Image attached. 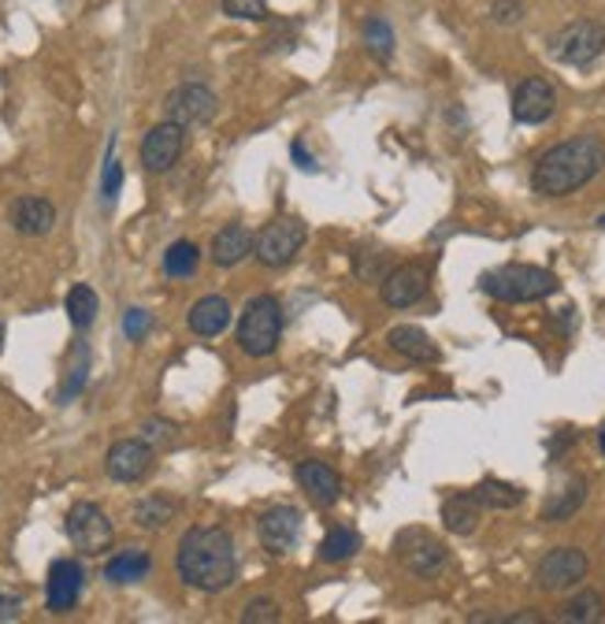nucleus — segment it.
Masks as SVG:
<instances>
[{"mask_svg":"<svg viewBox=\"0 0 605 624\" xmlns=\"http://www.w3.org/2000/svg\"><path fill=\"white\" fill-rule=\"evenodd\" d=\"M175 569H179L182 583L198 588L204 594L227 591L238 572V558H234V539L227 528H190L179 539V554H175Z\"/></svg>","mask_w":605,"mask_h":624,"instance_id":"f257e3e1","label":"nucleus"},{"mask_svg":"<svg viewBox=\"0 0 605 624\" xmlns=\"http://www.w3.org/2000/svg\"><path fill=\"white\" fill-rule=\"evenodd\" d=\"M605 168V142L598 134H580V138H569L553 149H546L539 156L531 171V187L542 198H569L580 187H587Z\"/></svg>","mask_w":605,"mask_h":624,"instance_id":"f03ea898","label":"nucleus"},{"mask_svg":"<svg viewBox=\"0 0 605 624\" xmlns=\"http://www.w3.org/2000/svg\"><path fill=\"white\" fill-rule=\"evenodd\" d=\"M483 294H491L494 301L505 305H524V301H542L558 290V276L535 265H505L483 276Z\"/></svg>","mask_w":605,"mask_h":624,"instance_id":"7ed1b4c3","label":"nucleus"},{"mask_svg":"<svg viewBox=\"0 0 605 624\" xmlns=\"http://www.w3.org/2000/svg\"><path fill=\"white\" fill-rule=\"evenodd\" d=\"M282 338V305L279 298L257 294L249 298L246 312L238 320V346L249 357H271Z\"/></svg>","mask_w":605,"mask_h":624,"instance_id":"20e7f679","label":"nucleus"},{"mask_svg":"<svg viewBox=\"0 0 605 624\" xmlns=\"http://www.w3.org/2000/svg\"><path fill=\"white\" fill-rule=\"evenodd\" d=\"M605 53V26L594 19H575L550 37V56L569 67H587Z\"/></svg>","mask_w":605,"mask_h":624,"instance_id":"39448f33","label":"nucleus"},{"mask_svg":"<svg viewBox=\"0 0 605 624\" xmlns=\"http://www.w3.org/2000/svg\"><path fill=\"white\" fill-rule=\"evenodd\" d=\"M67 539L75 543L78 554L97 558V554H104L112 546L115 528H112L109 513H104L97 502H75L71 510H67Z\"/></svg>","mask_w":605,"mask_h":624,"instance_id":"423d86ee","label":"nucleus"},{"mask_svg":"<svg viewBox=\"0 0 605 624\" xmlns=\"http://www.w3.org/2000/svg\"><path fill=\"white\" fill-rule=\"evenodd\" d=\"M305 234L309 231L301 220H290V216L271 220L265 223V231L257 234V242H253V257L265 268H287L301 253V246H305Z\"/></svg>","mask_w":605,"mask_h":624,"instance_id":"0eeeda50","label":"nucleus"},{"mask_svg":"<svg viewBox=\"0 0 605 624\" xmlns=\"http://www.w3.org/2000/svg\"><path fill=\"white\" fill-rule=\"evenodd\" d=\"M587 569H591V561L580 546H558V550H550L539 561L535 583H539L546 594H561V591H569L575 583L587 580Z\"/></svg>","mask_w":605,"mask_h":624,"instance_id":"6e6552de","label":"nucleus"},{"mask_svg":"<svg viewBox=\"0 0 605 624\" xmlns=\"http://www.w3.org/2000/svg\"><path fill=\"white\" fill-rule=\"evenodd\" d=\"M216 112H220L216 93L201 82L179 86V90H171L168 101H164V115H168L171 123L187 126V131H193V126H209L216 120Z\"/></svg>","mask_w":605,"mask_h":624,"instance_id":"1a4fd4ad","label":"nucleus"},{"mask_svg":"<svg viewBox=\"0 0 605 624\" xmlns=\"http://www.w3.org/2000/svg\"><path fill=\"white\" fill-rule=\"evenodd\" d=\"M182 149H187V126H179V123H171V120L156 123L153 131L142 138V164H145V171H153V175L171 171L175 164H179Z\"/></svg>","mask_w":605,"mask_h":624,"instance_id":"9d476101","label":"nucleus"},{"mask_svg":"<svg viewBox=\"0 0 605 624\" xmlns=\"http://www.w3.org/2000/svg\"><path fill=\"white\" fill-rule=\"evenodd\" d=\"M153 461L156 454L145 438H120L109 450V457H104V472H109L115 483H138L153 472Z\"/></svg>","mask_w":605,"mask_h":624,"instance_id":"9b49d317","label":"nucleus"},{"mask_svg":"<svg viewBox=\"0 0 605 624\" xmlns=\"http://www.w3.org/2000/svg\"><path fill=\"white\" fill-rule=\"evenodd\" d=\"M86 588V572L75 558H60L48 565L45 580V606L48 613H71L78 606V594Z\"/></svg>","mask_w":605,"mask_h":624,"instance_id":"f8f14e48","label":"nucleus"},{"mask_svg":"<svg viewBox=\"0 0 605 624\" xmlns=\"http://www.w3.org/2000/svg\"><path fill=\"white\" fill-rule=\"evenodd\" d=\"M427 287H432V276H427L424 265H397L379 282V294L390 309H413L416 301L427 298Z\"/></svg>","mask_w":605,"mask_h":624,"instance_id":"ddd939ff","label":"nucleus"},{"mask_svg":"<svg viewBox=\"0 0 605 624\" xmlns=\"http://www.w3.org/2000/svg\"><path fill=\"white\" fill-rule=\"evenodd\" d=\"M257 535L268 554H290L301 539V513L294 505H276L257 521Z\"/></svg>","mask_w":605,"mask_h":624,"instance_id":"4468645a","label":"nucleus"},{"mask_svg":"<svg viewBox=\"0 0 605 624\" xmlns=\"http://www.w3.org/2000/svg\"><path fill=\"white\" fill-rule=\"evenodd\" d=\"M558 109V93H553V86L546 82V78H524L520 86H516L513 93V115L516 123H546Z\"/></svg>","mask_w":605,"mask_h":624,"instance_id":"2eb2a0df","label":"nucleus"},{"mask_svg":"<svg viewBox=\"0 0 605 624\" xmlns=\"http://www.w3.org/2000/svg\"><path fill=\"white\" fill-rule=\"evenodd\" d=\"M402 565L408 572H416V577H435L438 569L446 565V546L435 539V535H427V532H405L402 535Z\"/></svg>","mask_w":605,"mask_h":624,"instance_id":"dca6fc26","label":"nucleus"},{"mask_svg":"<svg viewBox=\"0 0 605 624\" xmlns=\"http://www.w3.org/2000/svg\"><path fill=\"white\" fill-rule=\"evenodd\" d=\"M298 483H301V491L320 505V510H327V505H335L341 499V476L324 461H301L298 465Z\"/></svg>","mask_w":605,"mask_h":624,"instance_id":"f3484780","label":"nucleus"},{"mask_svg":"<svg viewBox=\"0 0 605 624\" xmlns=\"http://www.w3.org/2000/svg\"><path fill=\"white\" fill-rule=\"evenodd\" d=\"M8 220H12V227H15L19 234H26V238H42V234L53 231L56 209H53V201H45V198H34V193H26V198H19V201L12 204Z\"/></svg>","mask_w":605,"mask_h":624,"instance_id":"a211bd4d","label":"nucleus"},{"mask_svg":"<svg viewBox=\"0 0 605 624\" xmlns=\"http://www.w3.org/2000/svg\"><path fill=\"white\" fill-rule=\"evenodd\" d=\"M187 324H190L193 335H201V338H216V335H223V331H227V324H231V301H227V298H220V294L201 298L198 305L190 309Z\"/></svg>","mask_w":605,"mask_h":624,"instance_id":"6ab92c4d","label":"nucleus"},{"mask_svg":"<svg viewBox=\"0 0 605 624\" xmlns=\"http://www.w3.org/2000/svg\"><path fill=\"white\" fill-rule=\"evenodd\" d=\"M253 242H257V238H253L249 227H242V223H227V227L212 238V260H216L220 268L242 265V260L253 253Z\"/></svg>","mask_w":605,"mask_h":624,"instance_id":"aec40b11","label":"nucleus"},{"mask_svg":"<svg viewBox=\"0 0 605 624\" xmlns=\"http://www.w3.org/2000/svg\"><path fill=\"white\" fill-rule=\"evenodd\" d=\"M390 349L394 354H402L405 360H413V365H435L438 360V346L432 343V335H427L424 327H394L390 331Z\"/></svg>","mask_w":605,"mask_h":624,"instance_id":"412c9836","label":"nucleus"},{"mask_svg":"<svg viewBox=\"0 0 605 624\" xmlns=\"http://www.w3.org/2000/svg\"><path fill=\"white\" fill-rule=\"evenodd\" d=\"M149 569H153V558L145 550H120L104 565V580L115 583V588H126V583H138L149 577Z\"/></svg>","mask_w":605,"mask_h":624,"instance_id":"4be33fe9","label":"nucleus"},{"mask_svg":"<svg viewBox=\"0 0 605 624\" xmlns=\"http://www.w3.org/2000/svg\"><path fill=\"white\" fill-rule=\"evenodd\" d=\"M480 513H483V505L475 502V494H453V499L442 502V524H446V532H453V535H472L480 528Z\"/></svg>","mask_w":605,"mask_h":624,"instance_id":"5701e85b","label":"nucleus"},{"mask_svg":"<svg viewBox=\"0 0 605 624\" xmlns=\"http://www.w3.org/2000/svg\"><path fill=\"white\" fill-rule=\"evenodd\" d=\"M64 309H67L71 327L90 331L93 320H97V309H101V301H97V290L90 287V282H78V287H71V294H67Z\"/></svg>","mask_w":605,"mask_h":624,"instance_id":"b1692460","label":"nucleus"},{"mask_svg":"<svg viewBox=\"0 0 605 624\" xmlns=\"http://www.w3.org/2000/svg\"><path fill=\"white\" fill-rule=\"evenodd\" d=\"M475 502L483 505V510H516V505L524 502V491L520 487H513V483H505V480H483L480 487H475Z\"/></svg>","mask_w":605,"mask_h":624,"instance_id":"393cba45","label":"nucleus"},{"mask_svg":"<svg viewBox=\"0 0 605 624\" xmlns=\"http://www.w3.org/2000/svg\"><path fill=\"white\" fill-rule=\"evenodd\" d=\"M201 265V249L193 242H171L168 253H164V276L168 279H190Z\"/></svg>","mask_w":605,"mask_h":624,"instance_id":"a878e982","label":"nucleus"},{"mask_svg":"<svg viewBox=\"0 0 605 624\" xmlns=\"http://www.w3.org/2000/svg\"><path fill=\"white\" fill-rule=\"evenodd\" d=\"M175 513H179V502L168 499V494H149V499H142L138 505H134V521H138L142 528H149V532L164 528Z\"/></svg>","mask_w":605,"mask_h":624,"instance_id":"bb28decb","label":"nucleus"},{"mask_svg":"<svg viewBox=\"0 0 605 624\" xmlns=\"http://www.w3.org/2000/svg\"><path fill=\"white\" fill-rule=\"evenodd\" d=\"M360 550V535L354 528H330L324 535V543H320V558H324L327 565H338V561H349L354 554Z\"/></svg>","mask_w":605,"mask_h":624,"instance_id":"cd10ccee","label":"nucleus"},{"mask_svg":"<svg viewBox=\"0 0 605 624\" xmlns=\"http://www.w3.org/2000/svg\"><path fill=\"white\" fill-rule=\"evenodd\" d=\"M605 617V599L598 591H580L575 599H569V606L561 610V621L564 624H594Z\"/></svg>","mask_w":605,"mask_h":624,"instance_id":"c85d7f7f","label":"nucleus"},{"mask_svg":"<svg viewBox=\"0 0 605 624\" xmlns=\"http://www.w3.org/2000/svg\"><path fill=\"white\" fill-rule=\"evenodd\" d=\"M587 502V480L583 476H575V480L564 487V491L558 494V502H550L546 505V513H542V521H550V524H558V521H569V516L580 510V505Z\"/></svg>","mask_w":605,"mask_h":624,"instance_id":"c756f323","label":"nucleus"},{"mask_svg":"<svg viewBox=\"0 0 605 624\" xmlns=\"http://www.w3.org/2000/svg\"><path fill=\"white\" fill-rule=\"evenodd\" d=\"M365 45L372 48L379 60H390V56H394V31H390L386 19H368V23H365Z\"/></svg>","mask_w":605,"mask_h":624,"instance_id":"7c9ffc66","label":"nucleus"},{"mask_svg":"<svg viewBox=\"0 0 605 624\" xmlns=\"http://www.w3.org/2000/svg\"><path fill=\"white\" fill-rule=\"evenodd\" d=\"M354 268L365 282H383L386 279V253L383 249H360L354 257Z\"/></svg>","mask_w":605,"mask_h":624,"instance_id":"2f4dec72","label":"nucleus"},{"mask_svg":"<svg viewBox=\"0 0 605 624\" xmlns=\"http://www.w3.org/2000/svg\"><path fill=\"white\" fill-rule=\"evenodd\" d=\"M86 372H90V349H86V346H78V365L71 368V372H67V383L60 387V402H71V398L78 394V390H82V383H86Z\"/></svg>","mask_w":605,"mask_h":624,"instance_id":"473e14b6","label":"nucleus"},{"mask_svg":"<svg viewBox=\"0 0 605 624\" xmlns=\"http://www.w3.org/2000/svg\"><path fill=\"white\" fill-rule=\"evenodd\" d=\"M242 621H246V624L279 621V602L276 599H253V602H246V610H242Z\"/></svg>","mask_w":605,"mask_h":624,"instance_id":"72a5a7b5","label":"nucleus"},{"mask_svg":"<svg viewBox=\"0 0 605 624\" xmlns=\"http://www.w3.org/2000/svg\"><path fill=\"white\" fill-rule=\"evenodd\" d=\"M149 327H153V316L145 309H126V316H123V335L131 338V343H142L145 335H149Z\"/></svg>","mask_w":605,"mask_h":624,"instance_id":"f704fd0d","label":"nucleus"},{"mask_svg":"<svg viewBox=\"0 0 605 624\" xmlns=\"http://www.w3.org/2000/svg\"><path fill=\"white\" fill-rule=\"evenodd\" d=\"M223 12L231 19H265L268 0H223Z\"/></svg>","mask_w":605,"mask_h":624,"instance_id":"c9c22d12","label":"nucleus"},{"mask_svg":"<svg viewBox=\"0 0 605 624\" xmlns=\"http://www.w3.org/2000/svg\"><path fill=\"white\" fill-rule=\"evenodd\" d=\"M491 19L497 26H516L524 19V0H494Z\"/></svg>","mask_w":605,"mask_h":624,"instance_id":"e433bc0d","label":"nucleus"},{"mask_svg":"<svg viewBox=\"0 0 605 624\" xmlns=\"http://www.w3.org/2000/svg\"><path fill=\"white\" fill-rule=\"evenodd\" d=\"M120 187H123V164L109 156V164H104V179H101V193H104V204H112L120 198Z\"/></svg>","mask_w":605,"mask_h":624,"instance_id":"4c0bfd02","label":"nucleus"},{"mask_svg":"<svg viewBox=\"0 0 605 624\" xmlns=\"http://www.w3.org/2000/svg\"><path fill=\"white\" fill-rule=\"evenodd\" d=\"M142 438H145L149 446L171 443V438H175V424H168V421H145V424H142Z\"/></svg>","mask_w":605,"mask_h":624,"instance_id":"58836bf2","label":"nucleus"},{"mask_svg":"<svg viewBox=\"0 0 605 624\" xmlns=\"http://www.w3.org/2000/svg\"><path fill=\"white\" fill-rule=\"evenodd\" d=\"M19 613H23V599H19V594L0 591V621H15Z\"/></svg>","mask_w":605,"mask_h":624,"instance_id":"ea45409f","label":"nucleus"},{"mask_svg":"<svg viewBox=\"0 0 605 624\" xmlns=\"http://www.w3.org/2000/svg\"><path fill=\"white\" fill-rule=\"evenodd\" d=\"M290 153H294V160L301 164V168H305V171H312V168H316V160H312V156L305 153V142H294V145H290Z\"/></svg>","mask_w":605,"mask_h":624,"instance_id":"a19ab883","label":"nucleus"},{"mask_svg":"<svg viewBox=\"0 0 605 624\" xmlns=\"http://www.w3.org/2000/svg\"><path fill=\"white\" fill-rule=\"evenodd\" d=\"M505 624H542L539 613H513V617H505Z\"/></svg>","mask_w":605,"mask_h":624,"instance_id":"79ce46f5","label":"nucleus"},{"mask_svg":"<svg viewBox=\"0 0 605 624\" xmlns=\"http://www.w3.org/2000/svg\"><path fill=\"white\" fill-rule=\"evenodd\" d=\"M598 446H602V454H605V427H602V432H598Z\"/></svg>","mask_w":605,"mask_h":624,"instance_id":"37998d69","label":"nucleus"},{"mask_svg":"<svg viewBox=\"0 0 605 624\" xmlns=\"http://www.w3.org/2000/svg\"><path fill=\"white\" fill-rule=\"evenodd\" d=\"M0 349H4V320H0Z\"/></svg>","mask_w":605,"mask_h":624,"instance_id":"c03bdc74","label":"nucleus"},{"mask_svg":"<svg viewBox=\"0 0 605 624\" xmlns=\"http://www.w3.org/2000/svg\"><path fill=\"white\" fill-rule=\"evenodd\" d=\"M598 227H605V216H602V220H598Z\"/></svg>","mask_w":605,"mask_h":624,"instance_id":"a18cd8bd","label":"nucleus"}]
</instances>
